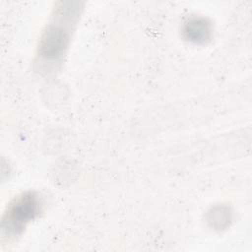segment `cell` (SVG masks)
I'll return each mask as SVG.
<instances>
[{"label": "cell", "mask_w": 252, "mask_h": 252, "mask_svg": "<svg viewBox=\"0 0 252 252\" xmlns=\"http://www.w3.org/2000/svg\"><path fill=\"white\" fill-rule=\"evenodd\" d=\"M78 15V8L56 9L40 38L36 55L37 64L47 66L46 70H49L62 62Z\"/></svg>", "instance_id": "1"}, {"label": "cell", "mask_w": 252, "mask_h": 252, "mask_svg": "<svg viewBox=\"0 0 252 252\" xmlns=\"http://www.w3.org/2000/svg\"><path fill=\"white\" fill-rule=\"evenodd\" d=\"M43 199L34 192L29 191L17 196L7 207L2 219V234L8 240L20 236L27 225L42 213Z\"/></svg>", "instance_id": "2"}, {"label": "cell", "mask_w": 252, "mask_h": 252, "mask_svg": "<svg viewBox=\"0 0 252 252\" xmlns=\"http://www.w3.org/2000/svg\"><path fill=\"white\" fill-rule=\"evenodd\" d=\"M204 31L207 32L206 27L203 25V23H199L197 21V22H194V23L190 24L188 26L186 32H188L191 34L193 39H195V36H196V39H200L203 36H205V38H206V33L207 32H204Z\"/></svg>", "instance_id": "3"}]
</instances>
